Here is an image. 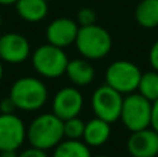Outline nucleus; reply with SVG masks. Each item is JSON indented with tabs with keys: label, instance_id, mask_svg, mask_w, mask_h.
I'll list each match as a JSON object with an SVG mask.
<instances>
[{
	"label": "nucleus",
	"instance_id": "11",
	"mask_svg": "<svg viewBox=\"0 0 158 157\" xmlns=\"http://www.w3.org/2000/svg\"><path fill=\"white\" fill-rule=\"evenodd\" d=\"M79 31V25L77 19L68 17H58L49 22L46 28V39L47 43L54 45L57 47H65L75 45L77 35Z\"/></svg>",
	"mask_w": 158,
	"mask_h": 157
},
{
	"label": "nucleus",
	"instance_id": "16",
	"mask_svg": "<svg viewBox=\"0 0 158 157\" xmlns=\"http://www.w3.org/2000/svg\"><path fill=\"white\" fill-rule=\"evenodd\" d=\"M135 19L142 28H158V0H140L135 10Z\"/></svg>",
	"mask_w": 158,
	"mask_h": 157
},
{
	"label": "nucleus",
	"instance_id": "8",
	"mask_svg": "<svg viewBox=\"0 0 158 157\" xmlns=\"http://www.w3.org/2000/svg\"><path fill=\"white\" fill-rule=\"evenodd\" d=\"M27 141V127L15 113L0 114V152L18 150Z\"/></svg>",
	"mask_w": 158,
	"mask_h": 157
},
{
	"label": "nucleus",
	"instance_id": "2",
	"mask_svg": "<svg viewBox=\"0 0 158 157\" xmlns=\"http://www.w3.org/2000/svg\"><path fill=\"white\" fill-rule=\"evenodd\" d=\"M8 96L17 110L38 111L46 104L49 89L42 79L35 77H21L11 85Z\"/></svg>",
	"mask_w": 158,
	"mask_h": 157
},
{
	"label": "nucleus",
	"instance_id": "5",
	"mask_svg": "<svg viewBox=\"0 0 158 157\" xmlns=\"http://www.w3.org/2000/svg\"><path fill=\"white\" fill-rule=\"evenodd\" d=\"M151 108L153 102L142 96L139 92L125 95L119 120L131 132L144 129L151 125Z\"/></svg>",
	"mask_w": 158,
	"mask_h": 157
},
{
	"label": "nucleus",
	"instance_id": "14",
	"mask_svg": "<svg viewBox=\"0 0 158 157\" xmlns=\"http://www.w3.org/2000/svg\"><path fill=\"white\" fill-rule=\"evenodd\" d=\"M110 136H111V124L98 117H94L85 124L82 141L89 147H100L108 142Z\"/></svg>",
	"mask_w": 158,
	"mask_h": 157
},
{
	"label": "nucleus",
	"instance_id": "21",
	"mask_svg": "<svg viewBox=\"0 0 158 157\" xmlns=\"http://www.w3.org/2000/svg\"><path fill=\"white\" fill-rule=\"evenodd\" d=\"M18 157H49V155H47V150L31 146L28 149H24L21 153H18Z\"/></svg>",
	"mask_w": 158,
	"mask_h": 157
},
{
	"label": "nucleus",
	"instance_id": "17",
	"mask_svg": "<svg viewBox=\"0 0 158 157\" xmlns=\"http://www.w3.org/2000/svg\"><path fill=\"white\" fill-rule=\"evenodd\" d=\"M52 157H93L90 147L82 139H65L54 147Z\"/></svg>",
	"mask_w": 158,
	"mask_h": 157
},
{
	"label": "nucleus",
	"instance_id": "7",
	"mask_svg": "<svg viewBox=\"0 0 158 157\" xmlns=\"http://www.w3.org/2000/svg\"><path fill=\"white\" fill-rule=\"evenodd\" d=\"M123 95L107 83L98 86L92 95V108L96 117L114 124L121 118Z\"/></svg>",
	"mask_w": 158,
	"mask_h": 157
},
{
	"label": "nucleus",
	"instance_id": "13",
	"mask_svg": "<svg viewBox=\"0 0 158 157\" xmlns=\"http://www.w3.org/2000/svg\"><path fill=\"white\" fill-rule=\"evenodd\" d=\"M65 75L71 81V83H74V86L82 88V86L90 85L94 81L96 71H94V67L90 63V60L82 57V58H74V60L68 61Z\"/></svg>",
	"mask_w": 158,
	"mask_h": 157
},
{
	"label": "nucleus",
	"instance_id": "24",
	"mask_svg": "<svg viewBox=\"0 0 158 157\" xmlns=\"http://www.w3.org/2000/svg\"><path fill=\"white\" fill-rule=\"evenodd\" d=\"M151 128L158 132V99L153 102V108H151Z\"/></svg>",
	"mask_w": 158,
	"mask_h": 157
},
{
	"label": "nucleus",
	"instance_id": "29",
	"mask_svg": "<svg viewBox=\"0 0 158 157\" xmlns=\"http://www.w3.org/2000/svg\"><path fill=\"white\" fill-rule=\"evenodd\" d=\"M46 2H52V0H46Z\"/></svg>",
	"mask_w": 158,
	"mask_h": 157
},
{
	"label": "nucleus",
	"instance_id": "20",
	"mask_svg": "<svg viewBox=\"0 0 158 157\" xmlns=\"http://www.w3.org/2000/svg\"><path fill=\"white\" fill-rule=\"evenodd\" d=\"M77 22L79 27H87L97 22V14L92 7H82L77 13Z\"/></svg>",
	"mask_w": 158,
	"mask_h": 157
},
{
	"label": "nucleus",
	"instance_id": "12",
	"mask_svg": "<svg viewBox=\"0 0 158 157\" xmlns=\"http://www.w3.org/2000/svg\"><path fill=\"white\" fill-rule=\"evenodd\" d=\"M126 147L131 157H157L158 156V132L151 127L131 132Z\"/></svg>",
	"mask_w": 158,
	"mask_h": 157
},
{
	"label": "nucleus",
	"instance_id": "22",
	"mask_svg": "<svg viewBox=\"0 0 158 157\" xmlns=\"http://www.w3.org/2000/svg\"><path fill=\"white\" fill-rule=\"evenodd\" d=\"M15 110H17V107L10 96H6L0 100V114H11Z\"/></svg>",
	"mask_w": 158,
	"mask_h": 157
},
{
	"label": "nucleus",
	"instance_id": "28",
	"mask_svg": "<svg viewBox=\"0 0 158 157\" xmlns=\"http://www.w3.org/2000/svg\"><path fill=\"white\" fill-rule=\"evenodd\" d=\"M94 157H110V156H107V155H97V156H94Z\"/></svg>",
	"mask_w": 158,
	"mask_h": 157
},
{
	"label": "nucleus",
	"instance_id": "9",
	"mask_svg": "<svg viewBox=\"0 0 158 157\" xmlns=\"http://www.w3.org/2000/svg\"><path fill=\"white\" fill-rule=\"evenodd\" d=\"M85 104L83 95L77 86H64L54 95L52 102V113L63 121L81 114Z\"/></svg>",
	"mask_w": 158,
	"mask_h": 157
},
{
	"label": "nucleus",
	"instance_id": "30",
	"mask_svg": "<svg viewBox=\"0 0 158 157\" xmlns=\"http://www.w3.org/2000/svg\"><path fill=\"white\" fill-rule=\"evenodd\" d=\"M157 157H158V156H157Z\"/></svg>",
	"mask_w": 158,
	"mask_h": 157
},
{
	"label": "nucleus",
	"instance_id": "25",
	"mask_svg": "<svg viewBox=\"0 0 158 157\" xmlns=\"http://www.w3.org/2000/svg\"><path fill=\"white\" fill-rule=\"evenodd\" d=\"M0 157H18V152L17 150H2Z\"/></svg>",
	"mask_w": 158,
	"mask_h": 157
},
{
	"label": "nucleus",
	"instance_id": "26",
	"mask_svg": "<svg viewBox=\"0 0 158 157\" xmlns=\"http://www.w3.org/2000/svg\"><path fill=\"white\" fill-rule=\"evenodd\" d=\"M18 0H0V6H14Z\"/></svg>",
	"mask_w": 158,
	"mask_h": 157
},
{
	"label": "nucleus",
	"instance_id": "18",
	"mask_svg": "<svg viewBox=\"0 0 158 157\" xmlns=\"http://www.w3.org/2000/svg\"><path fill=\"white\" fill-rule=\"evenodd\" d=\"M137 92L150 102L158 99V72L151 70V71L143 72L142 78L139 81Z\"/></svg>",
	"mask_w": 158,
	"mask_h": 157
},
{
	"label": "nucleus",
	"instance_id": "19",
	"mask_svg": "<svg viewBox=\"0 0 158 157\" xmlns=\"http://www.w3.org/2000/svg\"><path fill=\"white\" fill-rule=\"evenodd\" d=\"M86 122L79 116L64 121V138L65 139H82Z\"/></svg>",
	"mask_w": 158,
	"mask_h": 157
},
{
	"label": "nucleus",
	"instance_id": "1",
	"mask_svg": "<svg viewBox=\"0 0 158 157\" xmlns=\"http://www.w3.org/2000/svg\"><path fill=\"white\" fill-rule=\"evenodd\" d=\"M64 139V121L53 113L39 114L27 127V141L38 149H54Z\"/></svg>",
	"mask_w": 158,
	"mask_h": 157
},
{
	"label": "nucleus",
	"instance_id": "3",
	"mask_svg": "<svg viewBox=\"0 0 158 157\" xmlns=\"http://www.w3.org/2000/svg\"><path fill=\"white\" fill-rule=\"evenodd\" d=\"M75 46L83 58L93 61L101 60L112 49V38L106 28L97 24L79 27Z\"/></svg>",
	"mask_w": 158,
	"mask_h": 157
},
{
	"label": "nucleus",
	"instance_id": "23",
	"mask_svg": "<svg viewBox=\"0 0 158 157\" xmlns=\"http://www.w3.org/2000/svg\"><path fill=\"white\" fill-rule=\"evenodd\" d=\"M148 61L150 66L154 71L158 72V39L151 45L150 47V53H148Z\"/></svg>",
	"mask_w": 158,
	"mask_h": 157
},
{
	"label": "nucleus",
	"instance_id": "27",
	"mask_svg": "<svg viewBox=\"0 0 158 157\" xmlns=\"http://www.w3.org/2000/svg\"><path fill=\"white\" fill-rule=\"evenodd\" d=\"M3 75H4V67H3V61L0 60V81L3 79Z\"/></svg>",
	"mask_w": 158,
	"mask_h": 157
},
{
	"label": "nucleus",
	"instance_id": "10",
	"mask_svg": "<svg viewBox=\"0 0 158 157\" xmlns=\"http://www.w3.org/2000/svg\"><path fill=\"white\" fill-rule=\"evenodd\" d=\"M32 54L31 43L18 32H7L0 36V60L7 64H21Z\"/></svg>",
	"mask_w": 158,
	"mask_h": 157
},
{
	"label": "nucleus",
	"instance_id": "4",
	"mask_svg": "<svg viewBox=\"0 0 158 157\" xmlns=\"http://www.w3.org/2000/svg\"><path fill=\"white\" fill-rule=\"evenodd\" d=\"M31 60L35 71L47 79H56L65 74L69 61L65 50L50 43L36 47L35 52L31 54Z\"/></svg>",
	"mask_w": 158,
	"mask_h": 157
},
{
	"label": "nucleus",
	"instance_id": "6",
	"mask_svg": "<svg viewBox=\"0 0 158 157\" xmlns=\"http://www.w3.org/2000/svg\"><path fill=\"white\" fill-rule=\"evenodd\" d=\"M143 72L135 63L129 60L112 61L106 70V83L123 96L137 91Z\"/></svg>",
	"mask_w": 158,
	"mask_h": 157
},
{
	"label": "nucleus",
	"instance_id": "15",
	"mask_svg": "<svg viewBox=\"0 0 158 157\" xmlns=\"http://www.w3.org/2000/svg\"><path fill=\"white\" fill-rule=\"evenodd\" d=\"M15 11L21 19L27 22H40L49 14V2L46 0H18Z\"/></svg>",
	"mask_w": 158,
	"mask_h": 157
}]
</instances>
